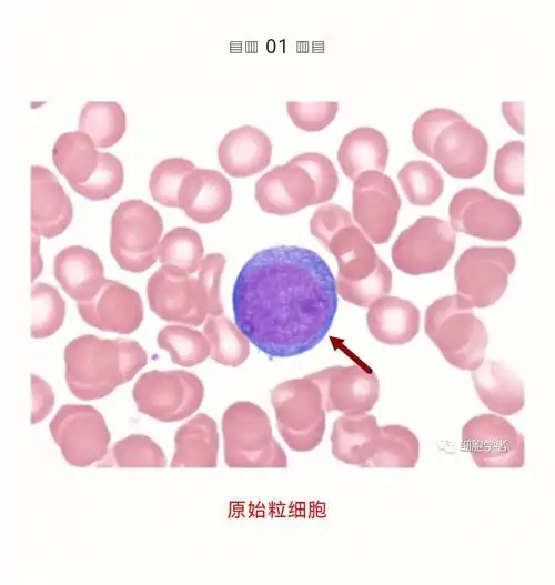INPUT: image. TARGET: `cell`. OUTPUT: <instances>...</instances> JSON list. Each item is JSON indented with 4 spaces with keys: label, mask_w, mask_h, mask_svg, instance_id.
<instances>
[{
    "label": "cell",
    "mask_w": 555,
    "mask_h": 585,
    "mask_svg": "<svg viewBox=\"0 0 555 585\" xmlns=\"http://www.w3.org/2000/svg\"><path fill=\"white\" fill-rule=\"evenodd\" d=\"M225 256L221 253H209L203 258L198 271V279L210 305V315L223 314L220 294L221 276L225 266Z\"/></svg>",
    "instance_id": "obj_43"
},
{
    "label": "cell",
    "mask_w": 555,
    "mask_h": 585,
    "mask_svg": "<svg viewBox=\"0 0 555 585\" xmlns=\"http://www.w3.org/2000/svg\"><path fill=\"white\" fill-rule=\"evenodd\" d=\"M472 372L475 391L488 410L509 416L524 407V383L513 370L498 361L487 360Z\"/></svg>",
    "instance_id": "obj_25"
},
{
    "label": "cell",
    "mask_w": 555,
    "mask_h": 585,
    "mask_svg": "<svg viewBox=\"0 0 555 585\" xmlns=\"http://www.w3.org/2000/svg\"><path fill=\"white\" fill-rule=\"evenodd\" d=\"M516 265L514 252L505 246H471L454 266L457 296L468 307L495 304L504 294Z\"/></svg>",
    "instance_id": "obj_11"
},
{
    "label": "cell",
    "mask_w": 555,
    "mask_h": 585,
    "mask_svg": "<svg viewBox=\"0 0 555 585\" xmlns=\"http://www.w3.org/2000/svg\"><path fill=\"white\" fill-rule=\"evenodd\" d=\"M450 225L482 240L506 241L514 238L522 220L508 201L480 188H464L455 193L448 206Z\"/></svg>",
    "instance_id": "obj_12"
},
{
    "label": "cell",
    "mask_w": 555,
    "mask_h": 585,
    "mask_svg": "<svg viewBox=\"0 0 555 585\" xmlns=\"http://www.w3.org/2000/svg\"><path fill=\"white\" fill-rule=\"evenodd\" d=\"M412 141L452 178L472 179L487 162L484 133L451 109L434 108L422 113L413 123Z\"/></svg>",
    "instance_id": "obj_4"
},
{
    "label": "cell",
    "mask_w": 555,
    "mask_h": 585,
    "mask_svg": "<svg viewBox=\"0 0 555 585\" xmlns=\"http://www.w3.org/2000/svg\"><path fill=\"white\" fill-rule=\"evenodd\" d=\"M99 466L153 467L167 466L162 448L149 436L131 434L115 442Z\"/></svg>",
    "instance_id": "obj_35"
},
{
    "label": "cell",
    "mask_w": 555,
    "mask_h": 585,
    "mask_svg": "<svg viewBox=\"0 0 555 585\" xmlns=\"http://www.w3.org/2000/svg\"><path fill=\"white\" fill-rule=\"evenodd\" d=\"M160 349L169 352L174 364L190 367L204 362L211 352L206 336L198 330L183 325H168L157 337Z\"/></svg>",
    "instance_id": "obj_34"
},
{
    "label": "cell",
    "mask_w": 555,
    "mask_h": 585,
    "mask_svg": "<svg viewBox=\"0 0 555 585\" xmlns=\"http://www.w3.org/2000/svg\"><path fill=\"white\" fill-rule=\"evenodd\" d=\"M272 142L259 128L242 125L230 130L218 147L222 169L233 178H248L266 169Z\"/></svg>",
    "instance_id": "obj_22"
},
{
    "label": "cell",
    "mask_w": 555,
    "mask_h": 585,
    "mask_svg": "<svg viewBox=\"0 0 555 585\" xmlns=\"http://www.w3.org/2000/svg\"><path fill=\"white\" fill-rule=\"evenodd\" d=\"M138 411L160 422H178L192 415L204 397L200 377L184 370L143 373L132 389Z\"/></svg>",
    "instance_id": "obj_10"
},
{
    "label": "cell",
    "mask_w": 555,
    "mask_h": 585,
    "mask_svg": "<svg viewBox=\"0 0 555 585\" xmlns=\"http://www.w3.org/2000/svg\"><path fill=\"white\" fill-rule=\"evenodd\" d=\"M424 327L451 365L474 371L483 363L488 343L486 327L457 295L435 300L426 309Z\"/></svg>",
    "instance_id": "obj_6"
},
{
    "label": "cell",
    "mask_w": 555,
    "mask_h": 585,
    "mask_svg": "<svg viewBox=\"0 0 555 585\" xmlns=\"http://www.w3.org/2000/svg\"><path fill=\"white\" fill-rule=\"evenodd\" d=\"M196 167L184 158H167L157 163L150 174L152 199L168 208H179L178 196L184 178Z\"/></svg>",
    "instance_id": "obj_38"
},
{
    "label": "cell",
    "mask_w": 555,
    "mask_h": 585,
    "mask_svg": "<svg viewBox=\"0 0 555 585\" xmlns=\"http://www.w3.org/2000/svg\"><path fill=\"white\" fill-rule=\"evenodd\" d=\"M53 274L67 295L77 302L91 300L105 281L99 255L81 245L67 246L54 256Z\"/></svg>",
    "instance_id": "obj_23"
},
{
    "label": "cell",
    "mask_w": 555,
    "mask_h": 585,
    "mask_svg": "<svg viewBox=\"0 0 555 585\" xmlns=\"http://www.w3.org/2000/svg\"><path fill=\"white\" fill-rule=\"evenodd\" d=\"M211 352L210 357L225 366H240L250 354V344L236 324L221 315H209L203 326Z\"/></svg>",
    "instance_id": "obj_33"
},
{
    "label": "cell",
    "mask_w": 555,
    "mask_h": 585,
    "mask_svg": "<svg viewBox=\"0 0 555 585\" xmlns=\"http://www.w3.org/2000/svg\"><path fill=\"white\" fill-rule=\"evenodd\" d=\"M278 430L295 452H310L323 440L325 410L317 385L306 375L280 383L271 391Z\"/></svg>",
    "instance_id": "obj_7"
},
{
    "label": "cell",
    "mask_w": 555,
    "mask_h": 585,
    "mask_svg": "<svg viewBox=\"0 0 555 585\" xmlns=\"http://www.w3.org/2000/svg\"><path fill=\"white\" fill-rule=\"evenodd\" d=\"M401 203L394 182L383 172L366 171L354 180L353 219L372 243L382 244L390 240Z\"/></svg>",
    "instance_id": "obj_16"
},
{
    "label": "cell",
    "mask_w": 555,
    "mask_h": 585,
    "mask_svg": "<svg viewBox=\"0 0 555 585\" xmlns=\"http://www.w3.org/2000/svg\"><path fill=\"white\" fill-rule=\"evenodd\" d=\"M219 432L215 421L199 413L181 425L174 435L172 468H213L218 465Z\"/></svg>",
    "instance_id": "obj_26"
},
{
    "label": "cell",
    "mask_w": 555,
    "mask_h": 585,
    "mask_svg": "<svg viewBox=\"0 0 555 585\" xmlns=\"http://www.w3.org/2000/svg\"><path fill=\"white\" fill-rule=\"evenodd\" d=\"M339 111L336 101H289L286 112L293 124L306 132H319L334 120Z\"/></svg>",
    "instance_id": "obj_42"
},
{
    "label": "cell",
    "mask_w": 555,
    "mask_h": 585,
    "mask_svg": "<svg viewBox=\"0 0 555 585\" xmlns=\"http://www.w3.org/2000/svg\"><path fill=\"white\" fill-rule=\"evenodd\" d=\"M502 111L509 125L524 135L523 102H503Z\"/></svg>",
    "instance_id": "obj_45"
},
{
    "label": "cell",
    "mask_w": 555,
    "mask_h": 585,
    "mask_svg": "<svg viewBox=\"0 0 555 585\" xmlns=\"http://www.w3.org/2000/svg\"><path fill=\"white\" fill-rule=\"evenodd\" d=\"M336 290L341 297L360 307H369L376 300L386 296L392 289V272L381 260L375 271L367 278L350 282L336 279Z\"/></svg>",
    "instance_id": "obj_39"
},
{
    "label": "cell",
    "mask_w": 555,
    "mask_h": 585,
    "mask_svg": "<svg viewBox=\"0 0 555 585\" xmlns=\"http://www.w3.org/2000/svg\"><path fill=\"white\" fill-rule=\"evenodd\" d=\"M310 231L335 256L337 279L363 280L381 262L372 242L353 222L350 212L339 204L317 208L310 220Z\"/></svg>",
    "instance_id": "obj_8"
},
{
    "label": "cell",
    "mask_w": 555,
    "mask_h": 585,
    "mask_svg": "<svg viewBox=\"0 0 555 585\" xmlns=\"http://www.w3.org/2000/svg\"><path fill=\"white\" fill-rule=\"evenodd\" d=\"M339 186L333 162L319 152H304L275 165L255 182L254 195L262 211L290 215L325 203Z\"/></svg>",
    "instance_id": "obj_3"
},
{
    "label": "cell",
    "mask_w": 555,
    "mask_h": 585,
    "mask_svg": "<svg viewBox=\"0 0 555 585\" xmlns=\"http://www.w3.org/2000/svg\"><path fill=\"white\" fill-rule=\"evenodd\" d=\"M123 185V165L112 153L100 152L99 164L93 175L74 191L91 200L102 201L115 195Z\"/></svg>",
    "instance_id": "obj_41"
},
{
    "label": "cell",
    "mask_w": 555,
    "mask_h": 585,
    "mask_svg": "<svg viewBox=\"0 0 555 585\" xmlns=\"http://www.w3.org/2000/svg\"><path fill=\"white\" fill-rule=\"evenodd\" d=\"M31 233L47 239L62 234L73 219V205L48 168L31 167Z\"/></svg>",
    "instance_id": "obj_20"
},
{
    "label": "cell",
    "mask_w": 555,
    "mask_h": 585,
    "mask_svg": "<svg viewBox=\"0 0 555 585\" xmlns=\"http://www.w3.org/2000/svg\"><path fill=\"white\" fill-rule=\"evenodd\" d=\"M204 248L200 234L189 226L170 230L160 241L158 260L164 269L183 275H193L203 261Z\"/></svg>",
    "instance_id": "obj_30"
},
{
    "label": "cell",
    "mask_w": 555,
    "mask_h": 585,
    "mask_svg": "<svg viewBox=\"0 0 555 585\" xmlns=\"http://www.w3.org/2000/svg\"><path fill=\"white\" fill-rule=\"evenodd\" d=\"M524 155L522 141H509L497 151L494 161V180L497 186L511 195H524Z\"/></svg>",
    "instance_id": "obj_40"
},
{
    "label": "cell",
    "mask_w": 555,
    "mask_h": 585,
    "mask_svg": "<svg viewBox=\"0 0 555 585\" xmlns=\"http://www.w3.org/2000/svg\"><path fill=\"white\" fill-rule=\"evenodd\" d=\"M307 376L320 389L325 412L366 413L379 400V379L369 367L334 365Z\"/></svg>",
    "instance_id": "obj_18"
},
{
    "label": "cell",
    "mask_w": 555,
    "mask_h": 585,
    "mask_svg": "<svg viewBox=\"0 0 555 585\" xmlns=\"http://www.w3.org/2000/svg\"><path fill=\"white\" fill-rule=\"evenodd\" d=\"M397 180L406 199L413 205L427 206L442 195L444 180L437 169L427 161L413 160L405 163Z\"/></svg>",
    "instance_id": "obj_36"
},
{
    "label": "cell",
    "mask_w": 555,
    "mask_h": 585,
    "mask_svg": "<svg viewBox=\"0 0 555 585\" xmlns=\"http://www.w3.org/2000/svg\"><path fill=\"white\" fill-rule=\"evenodd\" d=\"M381 426L366 413L344 414L333 423L330 436L333 456L349 465L367 467L375 454Z\"/></svg>",
    "instance_id": "obj_24"
},
{
    "label": "cell",
    "mask_w": 555,
    "mask_h": 585,
    "mask_svg": "<svg viewBox=\"0 0 555 585\" xmlns=\"http://www.w3.org/2000/svg\"><path fill=\"white\" fill-rule=\"evenodd\" d=\"M456 245V233L436 216H421L400 233L392 246V261L402 272L422 275L443 270Z\"/></svg>",
    "instance_id": "obj_14"
},
{
    "label": "cell",
    "mask_w": 555,
    "mask_h": 585,
    "mask_svg": "<svg viewBox=\"0 0 555 585\" xmlns=\"http://www.w3.org/2000/svg\"><path fill=\"white\" fill-rule=\"evenodd\" d=\"M53 441L72 466L101 462L109 452L110 431L102 414L91 405L65 404L49 424Z\"/></svg>",
    "instance_id": "obj_13"
},
{
    "label": "cell",
    "mask_w": 555,
    "mask_h": 585,
    "mask_svg": "<svg viewBox=\"0 0 555 585\" xmlns=\"http://www.w3.org/2000/svg\"><path fill=\"white\" fill-rule=\"evenodd\" d=\"M81 319L104 332L130 334L143 321V303L132 288L115 280H105L91 300L77 302Z\"/></svg>",
    "instance_id": "obj_19"
},
{
    "label": "cell",
    "mask_w": 555,
    "mask_h": 585,
    "mask_svg": "<svg viewBox=\"0 0 555 585\" xmlns=\"http://www.w3.org/2000/svg\"><path fill=\"white\" fill-rule=\"evenodd\" d=\"M65 382L78 399H102L130 382L148 361L145 350L130 339L80 335L64 349Z\"/></svg>",
    "instance_id": "obj_2"
},
{
    "label": "cell",
    "mask_w": 555,
    "mask_h": 585,
    "mask_svg": "<svg viewBox=\"0 0 555 585\" xmlns=\"http://www.w3.org/2000/svg\"><path fill=\"white\" fill-rule=\"evenodd\" d=\"M31 424H37L44 420L52 411L54 393L43 379L31 374Z\"/></svg>",
    "instance_id": "obj_44"
},
{
    "label": "cell",
    "mask_w": 555,
    "mask_h": 585,
    "mask_svg": "<svg viewBox=\"0 0 555 585\" xmlns=\"http://www.w3.org/2000/svg\"><path fill=\"white\" fill-rule=\"evenodd\" d=\"M232 196L231 182L222 172L196 168L182 181L178 203L188 218L208 224L224 216Z\"/></svg>",
    "instance_id": "obj_21"
},
{
    "label": "cell",
    "mask_w": 555,
    "mask_h": 585,
    "mask_svg": "<svg viewBox=\"0 0 555 585\" xmlns=\"http://www.w3.org/2000/svg\"><path fill=\"white\" fill-rule=\"evenodd\" d=\"M420 458V441L406 426L390 424L381 426L375 454L367 467L413 468Z\"/></svg>",
    "instance_id": "obj_32"
},
{
    "label": "cell",
    "mask_w": 555,
    "mask_h": 585,
    "mask_svg": "<svg viewBox=\"0 0 555 585\" xmlns=\"http://www.w3.org/2000/svg\"><path fill=\"white\" fill-rule=\"evenodd\" d=\"M385 135L371 127H359L344 135L337 161L342 172L352 181L366 171L383 172L389 158Z\"/></svg>",
    "instance_id": "obj_28"
},
{
    "label": "cell",
    "mask_w": 555,
    "mask_h": 585,
    "mask_svg": "<svg viewBox=\"0 0 555 585\" xmlns=\"http://www.w3.org/2000/svg\"><path fill=\"white\" fill-rule=\"evenodd\" d=\"M150 310L160 319L200 326L210 315V305L198 276L171 272L163 266L148 280Z\"/></svg>",
    "instance_id": "obj_17"
},
{
    "label": "cell",
    "mask_w": 555,
    "mask_h": 585,
    "mask_svg": "<svg viewBox=\"0 0 555 585\" xmlns=\"http://www.w3.org/2000/svg\"><path fill=\"white\" fill-rule=\"evenodd\" d=\"M163 232L159 211L141 199L120 202L111 218L110 252L118 265L141 273L158 261Z\"/></svg>",
    "instance_id": "obj_9"
},
{
    "label": "cell",
    "mask_w": 555,
    "mask_h": 585,
    "mask_svg": "<svg viewBox=\"0 0 555 585\" xmlns=\"http://www.w3.org/2000/svg\"><path fill=\"white\" fill-rule=\"evenodd\" d=\"M462 450L480 468H521L525 464L524 436L504 417L484 413L462 427Z\"/></svg>",
    "instance_id": "obj_15"
},
{
    "label": "cell",
    "mask_w": 555,
    "mask_h": 585,
    "mask_svg": "<svg viewBox=\"0 0 555 585\" xmlns=\"http://www.w3.org/2000/svg\"><path fill=\"white\" fill-rule=\"evenodd\" d=\"M93 140L84 132L61 133L52 148V161L61 175L74 190L84 184L95 172L100 152Z\"/></svg>",
    "instance_id": "obj_29"
},
{
    "label": "cell",
    "mask_w": 555,
    "mask_h": 585,
    "mask_svg": "<svg viewBox=\"0 0 555 585\" xmlns=\"http://www.w3.org/2000/svg\"><path fill=\"white\" fill-rule=\"evenodd\" d=\"M239 330L270 357H291L314 349L329 332L337 290L316 252L278 245L254 253L240 270L232 292Z\"/></svg>",
    "instance_id": "obj_1"
},
{
    "label": "cell",
    "mask_w": 555,
    "mask_h": 585,
    "mask_svg": "<svg viewBox=\"0 0 555 585\" xmlns=\"http://www.w3.org/2000/svg\"><path fill=\"white\" fill-rule=\"evenodd\" d=\"M31 336L44 339L53 335L63 324L65 301L58 289L44 282L31 288Z\"/></svg>",
    "instance_id": "obj_37"
},
{
    "label": "cell",
    "mask_w": 555,
    "mask_h": 585,
    "mask_svg": "<svg viewBox=\"0 0 555 585\" xmlns=\"http://www.w3.org/2000/svg\"><path fill=\"white\" fill-rule=\"evenodd\" d=\"M224 461L231 468H285L287 457L274 438L265 411L249 401L231 404L222 416Z\"/></svg>",
    "instance_id": "obj_5"
},
{
    "label": "cell",
    "mask_w": 555,
    "mask_h": 585,
    "mask_svg": "<svg viewBox=\"0 0 555 585\" xmlns=\"http://www.w3.org/2000/svg\"><path fill=\"white\" fill-rule=\"evenodd\" d=\"M366 323L375 340L389 345H403L420 330V311L410 301L383 296L369 306Z\"/></svg>",
    "instance_id": "obj_27"
},
{
    "label": "cell",
    "mask_w": 555,
    "mask_h": 585,
    "mask_svg": "<svg viewBox=\"0 0 555 585\" xmlns=\"http://www.w3.org/2000/svg\"><path fill=\"white\" fill-rule=\"evenodd\" d=\"M31 281L33 282L42 272L43 262L40 255V236L31 233Z\"/></svg>",
    "instance_id": "obj_46"
},
{
    "label": "cell",
    "mask_w": 555,
    "mask_h": 585,
    "mask_svg": "<svg viewBox=\"0 0 555 585\" xmlns=\"http://www.w3.org/2000/svg\"><path fill=\"white\" fill-rule=\"evenodd\" d=\"M78 127L97 148H108L123 137L127 114L117 101H88L81 109Z\"/></svg>",
    "instance_id": "obj_31"
}]
</instances>
